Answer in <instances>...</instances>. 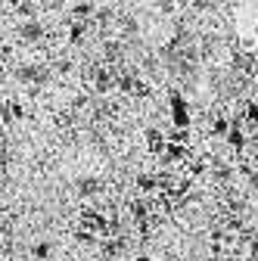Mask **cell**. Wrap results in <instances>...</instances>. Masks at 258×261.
I'll use <instances>...</instances> for the list:
<instances>
[{"mask_svg":"<svg viewBox=\"0 0 258 261\" xmlns=\"http://www.w3.org/2000/svg\"><path fill=\"white\" fill-rule=\"evenodd\" d=\"M31 252H35V258H50V243H35V249H31Z\"/></svg>","mask_w":258,"mask_h":261,"instance_id":"obj_18","label":"cell"},{"mask_svg":"<svg viewBox=\"0 0 258 261\" xmlns=\"http://www.w3.org/2000/svg\"><path fill=\"white\" fill-rule=\"evenodd\" d=\"M75 237H78V243H93V233H87V230H78Z\"/></svg>","mask_w":258,"mask_h":261,"instance_id":"obj_22","label":"cell"},{"mask_svg":"<svg viewBox=\"0 0 258 261\" xmlns=\"http://www.w3.org/2000/svg\"><path fill=\"white\" fill-rule=\"evenodd\" d=\"M168 140H171V143H184V146H190V130H171Z\"/></svg>","mask_w":258,"mask_h":261,"instance_id":"obj_17","label":"cell"},{"mask_svg":"<svg viewBox=\"0 0 258 261\" xmlns=\"http://www.w3.org/2000/svg\"><path fill=\"white\" fill-rule=\"evenodd\" d=\"M249 187H258V171H255V174L249 177Z\"/></svg>","mask_w":258,"mask_h":261,"instance_id":"obj_25","label":"cell"},{"mask_svg":"<svg viewBox=\"0 0 258 261\" xmlns=\"http://www.w3.org/2000/svg\"><path fill=\"white\" fill-rule=\"evenodd\" d=\"M137 190L140 193H156L159 190V177L156 174H140L137 177Z\"/></svg>","mask_w":258,"mask_h":261,"instance_id":"obj_12","label":"cell"},{"mask_svg":"<svg viewBox=\"0 0 258 261\" xmlns=\"http://www.w3.org/2000/svg\"><path fill=\"white\" fill-rule=\"evenodd\" d=\"M224 140H227V146H230V149L243 152V149H246V130H243V124H230V134L224 137Z\"/></svg>","mask_w":258,"mask_h":261,"instance_id":"obj_4","label":"cell"},{"mask_svg":"<svg viewBox=\"0 0 258 261\" xmlns=\"http://www.w3.org/2000/svg\"><path fill=\"white\" fill-rule=\"evenodd\" d=\"M230 177V168H215V180H227Z\"/></svg>","mask_w":258,"mask_h":261,"instance_id":"obj_21","label":"cell"},{"mask_svg":"<svg viewBox=\"0 0 258 261\" xmlns=\"http://www.w3.org/2000/svg\"><path fill=\"white\" fill-rule=\"evenodd\" d=\"M137 78H140V75H134V72H121V75H115V87H118L121 93H134Z\"/></svg>","mask_w":258,"mask_h":261,"instance_id":"obj_7","label":"cell"},{"mask_svg":"<svg viewBox=\"0 0 258 261\" xmlns=\"http://www.w3.org/2000/svg\"><path fill=\"white\" fill-rule=\"evenodd\" d=\"M87 28H90L87 22H72V25H69V35H66L69 44H81V41L87 38Z\"/></svg>","mask_w":258,"mask_h":261,"instance_id":"obj_8","label":"cell"},{"mask_svg":"<svg viewBox=\"0 0 258 261\" xmlns=\"http://www.w3.org/2000/svg\"><path fill=\"white\" fill-rule=\"evenodd\" d=\"M90 16H96V7L93 4H75L72 7V19L75 22H87Z\"/></svg>","mask_w":258,"mask_h":261,"instance_id":"obj_11","label":"cell"},{"mask_svg":"<svg viewBox=\"0 0 258 261\" xmlns=\"http://www.w3.org/2000/svg\"><path fill=\"white\" fill-rule=\"evenodd\" d=\"M19 35H22L25 41H41V38H44V28H41V22H38V19H31V22H22Z\"/></svg>","mask_w":258,"mask_h":261,"instance_id":"obj_5","label":"cell"},{"mask_svg":"<svg viewBox=\"0 0 258 261\" xmlns=\"http://www.w3.org/2000/svg\"><path fill=\"white\" fill-rule=\"evenodd\" d=\"M187 165H190V177H202L205 174V162L202 159H190Z\"/></svg>","mask_w":258,"mask_h":261,"instance_id":"obj_16","label":"cell"},{"mask_svg":"<svg viewBox=\"0 0 258 261\" xmlns=\"http://www.w3.org/2000/svg\"><path fill=\"white\" fill-rule=\"evenodd\" d=\"M134 261H156L152 255H146V252H140V255H134Z\"/></svg>","mask_w":258,"mask_h":261,"instance_id":"obj_24","label":"cell"},{"mask_svg":"<svg viewBox=\"0 0 258 261\" xmlns=\"http://www.w3.org/2000/svg\"><path fill=\"white\" fill-rule=\"evenodd\" d=\"M227 134H230V118L215 115L212 118V137H227Z\"/></svg>","mask_w":258,"mask_h":261,"instance_id":"obj_9","label":"cell"},{"mask_svg":"<svg viewBox=\"0 0 258 261\" xmlns=\"http://www.w3.org/2000/svg\"><path fill=\"white\" fill-rule=\"evenodd\" d=\"M93 87L100 90V93H106V90H112L115 87V78H112V72H96V78H93Z\"/></svg>","mask_w":258,"mask_h":261,"instance_id":"obj_10","label":"cell"},{"mask_svg":"<svg viewBox=\"0 0 258 261\" xmlns=\"http://www.w3.org/2000/svg\"><path fill=\"white\" fill-rule=\"evenodd\" d=\"M16 13H19L25 22H31V19L38 16V7H35V4H19V7H16Z\"/></svg>","mask_w":258,"mask_h":261,"instance_id":"obj_15","label":"cell"},{"mask_svg":"<svg viewBox=\"0 0 258 261\" xmlns=\"http://www.w3.org/2000/svg\"><path fill=\"white\" fill-rule=\"evenodd\" d=\"M249 159H252V165H255V171H258V146H255V149L249 152Z\"/></svg>","mask_w":258,"mask_h":261,"instance_id":"obj_23","label":"cell"},{"mask_svg":"<svg viewBox=\"0 0 258 261\" xmlns=\"http://www.w3.org/2000/svg\"><path fill=\"white\" fill-rule=\"evenodd\" d=\"M146 149L152 152V155H165V143H168V137H165V130L162 127H146Z\"/></svg>","mask_w":258,"mask_h":261,"instance_id":"obj_3","label":"cell"},{"mask_svg":"<svg viewBox=\"0 0 258 261\" xmlns=\"http://www.w3.org/2000/svg\"><path fill=\"white\" fill-rule=\"evenodd\" d=\"M255 87H258V81H255Z\"/></svg>","mask_w":258,"mask_h":261,"instance_id":"obj_27","label":"cell"},{"mask_svg":"<svg viewBox=\"0 0 258 261\" xmlns=\"http://www.w3.org/2000/svg\"><path fill=\"white\" fill-rule=\"evenodd\" d=\"M168 109H171V124H174V130H190V103H187V96L184 93H177V90H171L168 93Z\"/></svg>","mask_w":258,"mask_h":261,"instance_id":"obj_1","label":"cell"},{"mask_svg":"<svg viewBox=\"0 0 258 261\" xmlns=\"http://www.w3.org/2000/svg\"><path fill=\"white\" fill-rule=\"evenodd\" d=\"M209 261H218V258H209Z\"/></svg>","mask_w":258,"mask_h":261,"instance_id":"obj_26","label":"cell"},{"mask_svg":"<svg viewBox=\"0 0 258 261\" xmlns=\"http://www.w3.org/2000/svg\"><path fill=\"white\" fill-rule=\"evenodd\" d=\"M0 59H13V44H0Z\"/></svg>","mask_w":258,"mask_h":261,"instance_id":"obj_20","label":"cell"},{"mask_svg":"<svg viewBox=\"0 0 258 261\" xmlns=\"http://www.w3.org/2000/svg\"><path fill=\"white\" fill-rule=\"evenodd\" d=\"M22 115H25V109H22V100H7L4 112H0V118H4V121H19Z\"/></svg>","mask_w":258,"mask_h":261,"instance_id":"obj_6","label":"cell"},{"mask_svg":"<svg viewBox=\"0 0 258 261\" xmlns=\"http://www.w3.org/2000/svg\"><path fill=\"white\" fill-rule=\"evenodd\" d=\"M243 115H246V121H249L252 127H258V100H249L246 109H243Z\"/></svg>","mask_w":258,"mask_h":261,"instance_id":"obj_14","label":"cell"},{"mask_svg":"<svg viewBox=\"0 0 258 261\" xmlns=\"http://www.w3.org/2000/svg\"><path fill=\"white\" fill-rule=\"evenodd\" d=\"M106 227H109V221H106L103 212H96V208H84L81 212V230L96 237V233H106Z\"/></svg>","mask_w":258,"mask_h":261,"instance_id":"obj_2","label":"cell"},{"mask_svg":"<svg viewBox=\"0 0 258 261\" xmlns=\"http://www.w3.org/2000/svg\"><path fill=\"white\" fill-rule=\"evenodd\" d=\"M131 215L137 218V224H143L146 215H149V202H146V199H134V202H131Z\"/></svg>","mask_w":258,"mask_h":261,"instance_id":"obj_13","label":"cell"},{"mask_svg":"<svg viewBox=\"0 0 258 261\" xmlns=\"http://www.w3.org/2000/svg\"><path fill=\"white\" fill-rule=\"evenodd\" d=\"M134 96H140V100H146V96H149V84H146L143 78H137V87H134Z\"/></svg>","mask_w":258,"mask_h":261,"instance_id":"obj_19","label":"cell"}]
</instances>
